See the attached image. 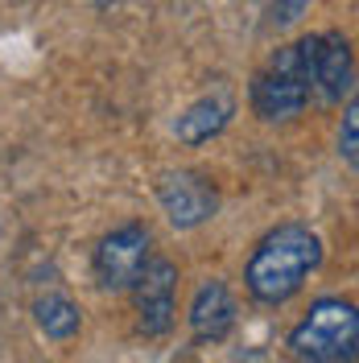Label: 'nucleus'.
Masks as SVG:
<instances>
[{
	"label": "nucleus",
	"instance_id": "nucleus-1",
	"mask_svg": "<svg viewBox=\"0 0 359 363\" xmlns=\"http://www.w3.org/2000/svg\"><path fill=\"white\" fill-rule=\"evenodd\" d=\"M322 264V240L306 223H281L256 244L244 269L248 294L260 306H285L306 289V281Z\"/></svg>",
	"mask_w": 359,
	"mask_h": 363
},
{
	"label": "nucleus",
	"instance_id": "nucleus-2",
	"mask_svg": "<svg viewBox=\"0 0 359 363\" xmlns=\"http://www.w3.org/2000/svg\"><path fill=\"white\" fill-rule=\"evenodd\" d=\"M310 95H314V38L281 45L269 62L256 70L252 91H248L252 112L260 120H269V124L302 116Z\"/></svg>",
	"mask_w": 359,
	"mask_h": 363
},
{
	"label": "nucleus",
	"instance_id": "nucleus-3",
	"mask_svg": "<svg viewBox=\"0 0 359 363\" xmlns=\"http://www.w3.org/2000/svg\"><path fill=\"white\" fill-rule=\"evenodd\" d=\"M289 351L310 363H351L359 355V314L343 297H322L293 326Z\"/></svg>",
	"mask_w": 359,
	"mask_h": 363
},
{
	"label": "nucleus",
	"instance_id": "nucleus-4",
	"mask_svg": "<svg viewBox=\"0 0 359 363\" xmlns=\"http://www.w3.org/2000/svg\"><path fill=\"white\" fill-rule=\"evenodd\" d=\"M153 256V235L145 223H124L108 231L95 248V281L108 294H128L133 281L140 277V269Z\"/></svg>",
	"mask_w": 359,
	"mask_h": 363
},
{
	"label": "nucleus",
	"instance_id": "nucleus-5",
	"mask_svg": "<svg viewBox=\"0 0 359 363\" xmlns=\"http://www.w3.org/2000/svg\"><path fill=\"white\" fill-rule=\"evenodd\" d=\"M133 297H136L140 335H149V339L170 335L174 314H178V269H174V260H153L149 256V264L133 281Z\"/></svg>",
	"mask_w": 359,
	"mask_h": 363
},
{
	"label": "nucleus",
	"instance_id": "nucleus-6",
	"mask_svg": "<svg viewBox=\"0 0 359 363\" xmlns=\"http://www.w3.org/2000/svg\"><path fill=\"white\" fill-rule=\"evenodd\" d=\"M158 203L165 211V219L178 227V231H190V227H202L206 219H215L219 194H215V186L202 178V174L170 169V174L158 178Z\"/></svg>",
	"mask_w": 359,
	"mask_h": 363
},
{
	"label": "nucleus",
	"instance_id": "nucleus-7",
	"mask_svg": "<svg viewBox=\"0 0 359 363\" xmlns=\"http://www.w3.org/2000/svg\"><path fill=\"white\" fill-rule=\"evenodd\" d=\"M355 87V50L343 33H318L314 38V95L338 104Z\"/></svg>",
	"mask_w": 359,
	"mask_h": 363
},
{
	"label": "nucleus",
	"instance_id": "nucleus-8",
	"mask_svg": "<svg viewBox=\"0 0 359 363\" xmlns=\"http://www.w3.org/2000/svg\"><path fill=\"white\" fill-rule=\"evenodd\" d=\"M236 297L219 277H206L190 297V335L199 342H223L236 326Z\"/></svg>",
	"mask_w": 359,
	"mask_h": 363
},
{
	"label": "nucleus",
	"instance_id": "nucleus-9",
	"mask_svg": "<svg viewBox=\"0 0 359 363\" xmlns=\"http://www.w3.org/2000/svg\"><path fill=\"white\" fill-rule=\"evenodd\" d=\"M231 112H236V104H231L227 91L202 95V99H194V104L174 120V136H178L182 145H202V140L219 136L227 124H231Z\"/></svg>",
	"mask_w": 359,
	"mask_h": 363
},
{
	"label": "nucleus",
	"instance_id": "nucleus-10",
	"mask_svg": "<svg viewBox=\"0 0 359 363\" xmlns=\"http://www.w3.org/2000/svg\"><path fill=\"white\" fill-rule=\"evenodd\" d=\"M33 318H38V326L45 330V339H58L67 342L79 335V326H83V314H79V306L62 294H45L38 306H33Z\"/></svg>",
	"mask_w": 359,
	"mask_h": 363
},
{
	"label": "nucleus",
	"instance_id": "nucleus-11",
	"mask_svg": "<svg viewBox=\"0 0 359 363\" xmlns=\"http://www.w3.org/2000/svg\"><path fill=\"white\" fill-rule=\"evenodd\" d=\"M338 157L347 161V169L355 174L359 169V108L347 104L343 112V128H338Z\"/></svg>",
	"mask_w": 359,
	"mask_h": 363
},
{
	"label": "nucleus",
	"instance_id": "nucleus-12",
	"mask_svg": "<svg viewBox=\"0 0 359 363\" xmlns=\"http://www.w3.org/2000/svg\"><path fill=\"white\" fill-rule=\"evenodd\" d=\"M95 4H108V0H95Z\"/></svg>",
	"mask_w": 359,
	"mask_h": 363
}]
</instances>
